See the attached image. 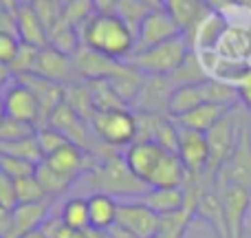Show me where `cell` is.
I'll use <instances>...</instances> for the list:
<instances>
[{"label":"cell","instance_id":"obj_17","mask_svg":"<svg viewBox=\"0 0 251 238\" xmlns=\"http://www.w3.org/2000/svg\"><path fill=\"white\" fill-rule=\"evenodd\" d=\"M227 20L221 11H209L199 25L192 31V51L203 53V51H214L221 42L223 33L227 31Z\"/></svg>","mask_w":251,"mask_h":238},{"label":"cell","instance_id":"obj_38","mask_svg":"<svg viewBox=\"0 0 251 238\" xmlns=\"http://www.w3.org/2000/svg\"><path fill=\"white\" fill-rule=\"evenodd\" d=\"M236 91H238V102H240V106H243V108H247V110H251V71L238 82Z\"/></svg>","mask_w":251,"mask_h":238},{"label":"cell","instance_id":"obj_16","mask_svg":"<svg viewBox=\"0 0 251 238\" xmlns=\"http://www.w3.org/2000/svg\"><path fill=\"white\" fill-rule=\"evenodd\" d=\"M71 69H75L71 55H66V53L57 51V49H53V47H44L38 51L35 69L31 75H40V78L49 79V82L62 84L69 79Z\"/></svg>","mask_w":251,"mask_h":238},{"label":"cell","instance_id":"obj_33","mask_svg":"<svg viewBox=\"0 0 251 238\" xmlns=\"http://www.w3.org/2000/svg\"><path fill=\"white\" fill-rule=\"evenodd\" d=\"M35 141H38V148H40V155H42V161L47 157H51L53 152H57L62 146L71 143L60 130H55L53 126H38L35 130Z\"/></svg>","mask_w":251,"mask_h":238},{"label":"cell","instance_id":"obj_7","mask_svg":"<svg viewBox=\"0 0 251 238\" xmlns=\"http://www.w3.org/2000/svg\"><path fill=\"white\" fill-rule=\"evenodd\" d=\"M178 35H185V33L178 29L176 20L172 18V13H170L168 9L165 7L150 9L137 26V47H134V51L150 49V47H154V44L178 38Z\"/></svg>","mask_w":251,"mask_h":238},{"label":"cell","instance_id":"obj_4","mask_svg":"<svg viewBox=\"0 0 251 238\" xmlns=\"http://www.w3.org/2000/svg\"><path fill=\"white\" fill-rule=\"evenodd\" d=\"M91 128L106 146L128 148L137 139V115H132L128 108L97 110L91 119Z\"/></svg>","mask_w":251,"mask_h":238},{"label":"cell","instance_id":"obj_22","mask_svg":"<svg viewBox=\"0 0 251 238\" xmlns=\"http://www.w3.org/2000/svg\"><path fill=\"white\" fill-rule=\"evenodd\" d=\"M88 218H91V227L97 232H108L110 227L117 223V208L119 201L104 192H95L88 196Z\"/></svg>","mask_w":251,"mask_h":238},{"label":"cell","instance_id":"obj_6","mask_svg":"<svg viewBox=\"0 0 251 238\" xmlns=\"http://www.w3.org/2000/svg\"><path fill=\"white\" fill-rule=\"evenodd\" d=\"M214 183H234V185L251 190V126H249V121L243 126L234 152L221 165Z\"/></svg>","mask_w":251,"mask_h":238},{"label":"cell","instance_id":"obj_21","mask_svg":"<svg viewBox=\"0 0 251 238\" xmlns=\"http://www.w3.org/2000/svg\"><path fill=\"white\" fill-rule=\"evenodd\" d=\"M214 51L218 55L227 57V60L249 64L251 62V31L240 29V26H227V31L223 33L221 42H218V47Z\"/></svg>","mask_w":251,"mask_h":238},{"label":"cell","instance_id":"obj_20","mask_svg":"<svg viewBox=\"0 0 251 238\" xmlns=\"http://www.w3.org/2000/svg\"><path fill=\"white\" fill-rule=\"evenodd\" d=\"M234 108V106H223V104H201L196 106L194 110H190L187 115H183V117L174 119V124L181 126V128H187V130H196V132H207V130H212L214 126L218 124L223 117H225L229 110Z\"/></svg>","mask_w":251,"mask_h":238},{"label":"cell","instance_id":"obj_8","mask_svg":"<svg viewBox=\"0 0 251 238\" xmlns=\"http://www.w3.org/2000/svg\"><path fill=\"white\" fill-rule=\"evenodd\" d=\"M178 128V141H176V155L181 157L183 165L187 170V177H196L209 170V146L207 137L203 132L187 128Z\"/></svg>","mask_w":251,"mask_h":238},{"label":"cell","instance_id":"obj_19","mask_svg":"<svg viewBox=\"0 0 251 238\" xmlns=\"http://www.w3.org/2000/svg\"><path fill=\"white\" fill-rule=\"evenodd\" d=\"M49 205H51V201L16 205L11 212V232H9V238H22L29 232L38 230L44 223V218L49 216Z\"/></svg>","mask_w":251,"mask_h":238},{"label":"cell","instance_id":"obj_39","mask_svg":"<svg viewBox=\"0 0 251 238\" xmlns=\"http://www.w3.org/2000/svg\"><path fill=\"white\" fill-rule=\"evenodd\" d=\"M11 212L9 208H0V238H9L11 232Z\"/></svg>","mask_w":251,"mask_h":238},{"label":"cell","instance_id":"obj_36","mask_svg":"<svg viewBox=\"0 0 251 238\" xmlns=\"http://www.w3.org/2000/svg\"><path fill=\"white\" fill-rule=\"evenodd\" d=\"M22 42L16 33H4L0 31V64L11 66V62L16 60L18 51H20Z\"/></svg>","mask_w":251,"mask_h":238},{"label":"cell","instance_id":"obj_13","mask_svg":"<svg viewBox=\"0 0 251 238\" xmlns=\"http://www.w3.org/2000/svg\"><path fill=\"white\" fill-rule=\"evenodd\" d=\"M174 91V84L170 78H156V75H146L141 84V91L137 95V106L141 108V113H154L163 115L168 113L170 95Z\"/></svg>","mask_w":251,"mask_h":238},{"label":"cell","instance_id":"obj_30","mask_svg":"<svg viewBox=\"0 0 251 238\" xmlns=\"http://www.w3.org/2000/svg\"><path fill=\"white\" fill-rule=\"evenodd\" d=\"M194 221V210L185 208L183 212L174 214V216L161 218V230L156 232L152 238H185L187 227Z\"/></svg>","mask_w":251,"mask_h":238},{"label":"cell","instance_id":"obj_40","mask_svg":"<svg viewBox=\"0 0 251 238\" xmlns=\"http://www.w3.org/2000/svg\"><path fill=\"white\" fill-rule=\"evenodd\" d=\"M62 238H106V232H97V230H93V227H88V230H79V232L66 230V234Z\"/></svg>","mask_w":251,"mask_h":238},{"label":"cell","instance_id":"obj_14","mask_svg":"<svg viewBox=\"0 0 251 238\" xmlns=\"http://www.w3.org/2000/svg\"><path fill=\"white\" fill-rule=\"evenodd\" d=\"M137 201L159 214L161 218L174 216L187 208V194L185 187H148Z\"/></svg>","mask_w":251,"mask_h":238},{"label":"cell","instance_id":"obj_2","mask_svg":"<svg viewBox=\"0 0 251 238\" xmlns=\"http://www.w3.org/2000/svg\"><path fill=\"white\" fill-rule=\"evenodd\" d=\"M190 53H192V49H190V44H187L185 35H178V38L154 44V47H150V49L134 51L132 55L126 60V64L137 69L141 75L170 78V75L185 62V57L190 55Z\"/></svg>","mask_w":251,"mask_h":238},{"label":"cell","instance_id":"obj_29","mask_svg":"<svg viewBox=\"0 0 251 238\" xmlns=\"http://www.w3.org/2000/svg\"><path fill=\"white\" fill-rule=\"evenodd\" d=\"M35 179L40 181V185H42L44 194H47L49 199H55V196L64 194V192L73 185V181H69V179H64L62 174H57L55 170H51L44 161H40L38 168H35Z\"/></svg>","mask_w":251,"mask_h":238},{"label":"cell","instance_id":"obj_15","mask_svg":"<svg viewBox=\"0 0 251 238\" xmlns=\"http://www.w3.org/2000/svg\"><path fill=\"white\" fill-rule=\"evenodd\" d=\"M16 31L20 42L26 47H49V31L35 13L33 4H16Z\"/></svg>","mask_w":251,"mask_h":238},{"label":"cell","instance_id":"obj_1","mask_svg":"<svg viewBox=\"0 0 251 238\" xmlns=\"http://www.w3.org/2000/svg\"><path fill=\"white\" fill-rule=\"evenodd\" d=\"M82 44L110 60L126 62L137 47V33L117 13H93L82 25Z\"/></svg>","mask_w":251,"mask_h":238},{"label":"cell","instance_id":"obj_23","mask_svg":"<svg viewBox=\"0 0 251 238\" xmlns=\"http://www.w3.org/2000/svg\"><path fill=\"white\" fill-rule=\"evenodd\" d=\"M187 181V170L176 152H165L156 165L148 187H183Z\"/></svg>","mask_w":251,"mask_h":238},{"label":"cell","instance_id":"obj_34","mask_svg":"<svg viewBox=\"0 0 251 238\" xmlns=\"http://www.w3.org/2000/svg\"><path fill=\"white\" fill-rule=\"evenodd\" d=\"M35 168H38V165L31 163V161L0 152V174L9 177L11 181H18V179H25V177H33Z\"/></svg>","mask_w":251,"mask_h":238},{"label":"cell","instance_id":"obj_37","mask_svg":"<svg viewBox=\"0 0 251 238\" xmlns=\"http://www.w3.org/2000/svg\"><path fill=\"white\" fill-rule=\"evenodd\" d=\"M0 208H16V187L11 179L4 174H0Z\"/></svg>","mask_w":251,"mask_h":238},{"label":"cell","instance_id":"obj_3","mask_svg":"<svg viewBox=\"0 0 251 238\" xmlns=\"http://www.w3.org/2000/svg\"><path fill=\"white\" fill-rule=\"evenodd\" d=\"M88 181L95 187V192H104L110 196H141L148 190V185H143L137 177L128 170L124 157L113 155L106 157L101 163H97L95 168L88 170Z\"/></svg>","mask_w":251,"mask_h":238},{"label":"cell","instance_id":"obj_25","mask_svg":"<svg viewBox=\"0 0 251 238\" xmlns=\"http://www.w3.org/2000/svg\"><path fill=\"white\" fill-rule=\"evenodd\" d=\"M165 9L172 13L181 31H194V26L212 11L205 0H168Z\"/></svg>","mask_w":251,"mask_h":238},{"label":"cell","instance_id":"obj_31","mask_svg":"<svg viewBox=\"0 0 251 238\" xmlns=\"http://www.w3.org/2000/svg\"><path fill=\"white\" fill-rule=\"evenodd\" d=\"M13 187H16V205H29V203H42V201H49V196L44 194L40 181L33 177H25L13 181Z\"/></svg>","mask_w":251,"mask_h":238},{"label":"cell","instance_id":"obj_12","mask_svg":"<svg viewBox=\"0 0 251 238\" xmlns=\"http://www.w3.org/2000/svg\"><path fill=\"white\" fill-rule=\"evenodd\" d=\"M88 157L91 155L86 152V148L77 146V143H66L57 152H53L51 157H47L44 163L51 170H55L57 174H62L64 179L75 181L77 177H82L91 170L88 168Z\"/></svg>","mask_w":251,"mask_h":238},{"label":"cell","instance_id":"obj_42","mask_svg":"<svg viewBox=\"0 0 251 238\" xmlns=\"http://www.w3.org/2000/svg\"><path fill=\"white\" fill-rule=\"evenodd\" d=\"M106 236H108V238H139V236H134L130 230H126V227L117 225V223H115V225L110 227L108 232H106Z\"/></svg>","mask_w":251,"mask_h":238},{"label":"cell","instance_id":"obj_41","mask_svg":"<svg viewBox=\"0 0 251 238\" xmlns=\"http://www.w3.org/2000/svg\"><path fill=\"white\" fill-rule=\"evenodd\" d=\"M11 82H13V73H11V69H9L7 64H0V95H2L4 88H7Z\"/></svg>","mask_w":251,"mask_h":238},{"label":"cell","instance_id":"obj_11","mask_svg":"<svg viewBox=\"0 0 251 238\" xmlns=\"http://www.w3.org/2000/svg\"><path fill=\"white\" fill-rule=\"evenodd\" d=\"M4 100V110H7V117L20 119V121H29L35 124L40 119V106L35 95L31 93V88L25 82L16 78V82H11L2 93Z\"/></svg>","mask_w":251,"mask_h":238},{"label":"cell","instance_id":"obj_5","mask_svg":"<svg viewBox=\"0 0 251 238\" xmlns=\"http://www.w3.org/2000/svg\"><path fill=\"white\" fill-rule=\"evenodd\" d=\"M214 190L221 196V203L225 208L229 238H245V225L251 210V190L234 185V183H214Z\"/></svg>","mask_w":251,"mask_h":238},{"label":"cell","instance_id":"obj_27","mask_svg":"<svg viewBox=\"0 0 251 238\" xmlns=\"http://www.w3.org/2000/svg\"><path fill=\"white\" fill-rule=\"evenodd\" d=\"M60 218L64 223L66 230L79 232L91 227V218H88V201L84 196H71L62 203Z\"/></svg>","mask_w":251,"mask_h":238},{"label":"cell","instance_id":"obj_44","mask_svg":"<svg viewBox=\"0 0 251 238\" xmlns=\"http://www.w3.org/2000/svg\"><path fill=\"white\" fill-rule=\"evenodd\" d=\"M4 117H7V110H4V100H2V95H0V124L4 121Z\"/></svg>","mask_w":251,"mask_h":238},{"label":"cell","instance_id":"obj_26","mask_svg":"<svg viewBox=\"0 0 251 238\" xmlns=\"http://www.w3.org/2000/svg\"><path fill=\"white\" fill-rule=\"evenodd\" d=\"M201 104H205L203 95H201V84H194V86H176L172 91V95H170L168 117L178 119Z\"/></svg>","mask_w":251,"mask_h":238},{"label":"cell","instance_id":"obj_18","mask_svg":"<svg viewBox=\"0 0 251 238\" xmlns=\"http://www.w3.org/2000/svg\"><path fill=\"white\" fill-rule=\"evenodd\" d=\"M44 126H53V128L60 130L71 143H77V146L86 148V141H84V137H86V121H84V117L79 113H75L66 102H62V104L53 110V115L49 117V121Z\"/></svg>","mask_w":251,"mask_h":238},{"label":"cell","instance_id":"obj_32","mask_svg":"<svg viewBox=\"0 0 251 238\" xmlns=\"http://www.w3.org/2000/svg\"><path fill=\"white\" fill-rule=\"evenodd\" d=\"M35 130H38L35 124L4 117V121L0 124V143H16V141H22V139L35 137Z\"/></svg>","mask_w":251,"mask_h":238},{"label":"cell","instance_id":"obj_24","mask_svg":"<svg viewBox=\"0 0 251 238\" xmlns=\"http://www.w3.org/2000/svg\"><path fill=\"white\" fill-rule=\"evenodd\" d=\"M194 218L209 223L212 230L216 232L218 238H229V227H227V218H225V208L221 203V196L216 190H209L203 199L196 203L194 210Z\"/></svg>","mask_w":251,"mask_h":238},{"label":"cell","instance_id":"obj_43","mask_svg":"<svg viewBox=\"0 0 251 238\" xmlns=\"http://www.w3.org/2000/svg\"><path fill=\"white\" fill-rule=\"evenodd\" d=\"M22 238H47V234H44V232H42V230H40V227H38V230L29 232V234H25Z\"/></svg>","mask_w":251,"mask_h":238},{"label":"cell","instance_id":"obj_10","mask_svg":"<svg viewBox=\"0 0 251 238\" xmlns=\"http://www.w3.org/2000/svg\"><path fill=\"white\" fill-rule=\"evenodd\" d=\"M117 225L130 230L139 238H152L161 230V216L141 201H119Z\"/></svg>","mask_w":251,"mask_h":238},{"label":"cell","instance_id":"obj_46","mask_svg":"<svg viewBox=\"0 0 251 238\" xmlns=\"http://www.w3.org/2000/svg\"><path fill=\"white\" fill-rule=\"evenodd\" d=\"M9 4H13V2H7V0H0V9H4V7H9Z\"/></svg>","mask_w":251,"mask_h":238},{"label":"cell","instance_id":"obj_45","mask_svg":"<svg viewBox=\"0 0 251 238\" xmlns=\"http://www.w3.org/2000/svg\"><path fill=\"white\" fill-rule=\"evenodd\" d=\"M33 0H13V4H31Z\"/></svg>","mask_w":251,"mask_h":238},{"label":"cell","instance_id":"obj_35","mask_svg":"<svg viewBox=\"0 0 251 238\" xmlns=\"http://www.w3.org/2000/svg\"><path fill=\"white\" fill-rule=\"evenodd\" d=\"M0 152H2V155H11V157H20V159H26L35 165L42 161V155H40L35 137L22 139V141H16V143H0Z\"/></svg>","mask_w":251,"mask_h":238},{"label":"cell","instance_id":"obj_9","mask_svg":"<svg viewBox=\"0 0 251 238\" xmlns=\"http://www.w3.org/2000/svg\"><path fill=\"white\" fill-rule=\"evenodd\" d=\"M165 152H170V150L161 148L156 141L137 139V141H132L128 148H126L124 161H126V165H128L130 172H132L143 185H148L150 179H152V174H154V170H156V165L161 163V159H163Z\"/></svg>","mask_w":251,"mask_h":238},{"label":"cell","instance_id":"obj_28","mask_svg":"<svg viewBox=\"0 0 251 238\" xmlns=\"http://www.w3.org/2000/svg\"><path fill=\"white\" fill-rule=\"evenodd\" d=\"M170 79H172L174 88H176V86H194V84L205 82V79H207V75H205L203 66H201L199 55L192 51L190 55L185 57V62H183V64L178 66L172 75H170Z\"/></svg>","mask_w":251,"mask_h":238}]
</instances>
